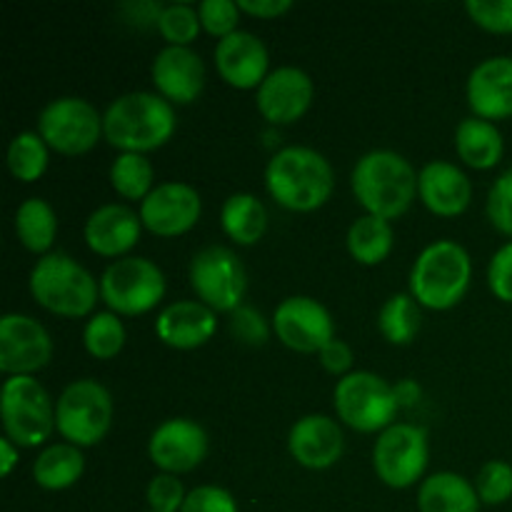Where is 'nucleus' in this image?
<instances>
[{
    "mask_svg": "<svg viewBox=\"0 0 512 512\" xmlns=\"http://www.w3.org/2000/svg\"><path fill=\"white\" fill-rule=\"evenodd\" d=\"M165 295V275L153 260H115L100 278V298L115 315H143L153 310Z\"/></svg>",
    "mask_w": 512,
    "mask_h": 512,
    "instance_id": "nucleus-9",
    "label": "nucleus"
},
{
    "mask_svg": "<svg viewBox=\"0 0 512 512\" xmlns=\"http://www.w3.org/2000/svg\"><path fill=\"white\" fill-rule=\"evenodd\" d=\"M85 470V458L78 445L55 443L40 450L33 463V478L45 490H65L80 480Z\"/></svg>",
    "mask_w": 512,
    "mask_h": 512,
    "instance_id": "nucleus-28",
    "label": "nucleus"
},
{
    "mask_svg": "<svg viewBox=\"0 0 512 512\" xmlns=\"http://www.w3.org/2000/svg\"><path fill=\"white\" fill-rule=\"evenodd\" d=\"M5 438L18 448H38L55 430V405L33 375H10L0 390Z\"/></svg>",
    "mask_w": 512,
    "mask_h": 512,
    "instance_id": "nucleus-6",
    "label": "nucleus"
},
{
    "mask_svg": "<svg viewBox=\"0 0 512 512\" xmlns=\"http://www.w3.org/2000/svg\"><path fill=\"white\" fill-rule=\"evenodd\" d=\"M455 150H458L460 160L468 163L470 168H495L505 150L503 133L495 123L473 115V118H465L455 130Z\"/></svg>",
    "mask_w": 512,
    "mask_h": 512,
    "instance_id": "nucleus-26",
    "label": "nucleus"
},
{
    "mask_svg": "<svg viewBox=\"0 0 512 512\" xmlns=\"http://www.w3.org/2000/svg\"><path fill=\"white\" fill-rule=\"evenodd\" d=\"M273 330L283 345L298 353H320L335 338L333 315L308 295L285 298L273 313Z\"/></svg>",
    "mask_w": 512,
    "mask_h": 512,
    "instance_id": "nucleus-13",
    "label": "nucleus"
},
{
    "mask_svg": "<svg viewBox=\"0 0 512 512\" xmlns=\"http://www.w3.org/2000/svg\"><path fill=\"white\" fill-rule=\"evenodd\" d=\"M38 133L48 148L63 155H83L103 135V118L85 98L65 95L55 98L40 110Z\"/></svg>",
    "mask_w": 512,
    "mask_h": 512,
    "instance_id": "nucleus-11",
    "label": "nucleus"
},
{
    "mask_svg": "<svg viewBox=\"0 0 512 512\" xmlns=\"http://www.w3.org/2000/svg\"><path fill=\"white\" fill-rule=\"evenodd\" d=\"M418 193L425 208L435 215L453 218L468 210L473 198V185L470 178L448 160H430L418 178Z\"/></svg>",
    "mask_w": 512,
    "mask_h": 512,
    "instance_id": "nucleus-24",
    "label": "nucleus"
},
{
    "mask_svg": "<svg viewBox=\"0 0 512 512\" xmlns=\"http://www.w3.org/2000/svg\"><path fill=\"white\" fill-rule=\"evenodd\" d=\"M238 8L255 18H280L293 8V0H238Z\"/></svg>",
    "mask_w": 512,
    "mask_h": 512,
    "instance_id": "nucleus-45",
    "label": "nucleus"
},
{
    "mask_svg": "<svg viewBox=\"0 0 512 512\" xmlns=\"http://www.w3.org/2000/svg\"><path fill=\"white\" fill-rule=\"evenodd\" d=\"M313 80L295 65L270 70L258 88V110L265 120L275 125H288L303 118L313 103Z\"/></svg>",
    "mask_w": 512,
    "mask_h": 512,
    "instance_id": "nucleus-17",
    "label": "nucleus"
},
{
    "mask_svg": "<svg viewBox=\"0 0 512 512\" xmlns=\"http://www.w3.org/2000/svg\"><path fill=\"white\" fill-rule=\"evenodd\" d=\"M393 225L378 215H363L348 230V250L358 263L378 265L393 250Z\"/></svg>",
    "mask_w": 512,
    "mask_h": 512,
    "instance_id": "nucleus-30",
    "label": "nucleus"
},
{
    "mask_svg": "<svg viewBox=\"0 0 512 512\" xmlns=\"http://www.w3.org/2000/svg\"><path fill=\"white\" fill-rule=\"evenodd\" d=\"M465 10L490 33H512V0H468Z\"/></svg>",
    "mask_w": 512,
    "mask_h": 512,
    "instance_id": "nucleus-38",
    "label": "nucleus"
},
{
    "mask_svg": "<svg viewBox=\"0 0 512 512\" xmlns=\"http://www.w3.org/2000/svg\"><path fill=\"white\" fill-rule=\"evenodd\" d=\"M335 410L345 425L358 433H383L398 415V390L380 375L358 370L335 385Z\"/></svg>",
    "mask_w": 512,
    "mask_h": 512,
    "instance_id": "nucleus-7",
    "label": "nucleus"
},
{
    "mask_svg": "<svg viewBox=\"0 0 512 512\" xmlns=\"http://www.w3.org/2000/svg\"><path fill=\"white\" fill-rule=\"evenodd\" d=\"M320 365H323L328 373L333 375H348V370L353 368V350L345 340L333 338L323 350H320Z\"/></svg>",
    "mask_w": 512,
    "mask_h": 512,
    "instance_id": "nucleus-44",
    "label": "nucleus"
},
{
    "mask_svg": "<svg viewBox=\"0 0 512 512\" xmlns=\"http://www.w3.org/2000/svg\"><path fill=\"white\" fill-rule=\"evenodd\" d=\"M218 330V315L200 300H180L160 310L155 333L175 350H193L208 343Z\"/></svg>",
    "mask_w": 512,
    "mask_h": 512,
    "instance_id": "nucleus-23",
    "label": "nucleus"
},
{
    "mask_svg": "<svg viewBox=\"0 0 512 512\" xmlns=\"http://www.w3.org/2000/svg\"><path fill=\"white\" fill-rule=\"evenodd\" d=\"M8 168L23 183H33L48 170V143L40 138V133L25 130L10 140Z\"/></svg>",
    "mask_w": 512,
    "mask_h": 512,
    "instance_id": "nucleus-33",
    "label": "nucleus"
},
{
    "mask_svg": "<svg viewBox=\"0 0 512 512\" xmlns=\"http://www.w3.org/2000/svg\"><path fill=\"white\" fill-rule=\"evenodd\" d=\"M418 178L413 165L395 150H370L355 163L350 185L368 215L393 220L413 205Z\"/></svg>",
    "mask_w": 512,
    "mask_h": 512,
    "instance_id": "nucleus-3",
    "label": "nucleus"
},
{
    "mask_svg": "<svg viewBox=\"0 0 512 512\" xmlns=\"http://www.w3.org/2000/svg\"><path fill=\"white\" fill-rule=\"evenodd\" d=\"M198 13L203 28L208 30L210 35H215V38L223 40L238 30L240 8L233 0H203V3L198 5Z\"/></svg>",
    "mask_w": 512,
    "mask_h": 512,
    "instance_id": "nucleus-37",
    "label": "nucleus"
},
{
    "mask_svg": "<svg viewBox=\"0 0 512 512\" xmlns=\"http://www.w3.org/2000/svg\"><path fill=\"white\" fill-rule=\"evenodd\" d=\"M468 103L483 120H503L512 115V58L495 55L475 65L468 78Z\"/></svg>",
    "mask_w": 512,
    "mask_h": 512,
    "instance_id": "nucleus-21",
    "label": "nucleus"
},
{
    "mask_svg": "<svg viewBox=\"0 0 512 512\" xmlns=\"http://www.w3.org/2000/svg\"><path fill=\"white\" fill-rule=\"evenodd\" d=\"M185 498H188V493H185L178 475L160 473L150 480L148 505L153 512H180L183 510Z\"/></svg>",
    "mask_w": 512,
    "mask_h": 512,
    "instance_id": "nucleus-39",
    "label": "nucleus"
},
{
    "mask_svg": "<svg viewBox=\"0 0 512 512\" xmlns=\"http://www.w3.org/2000/svg\"><path fill=\"white\" fill-rule=\"evenodd\" d=\"M203 213L200 193L188 183L170 180L153 188V193L140 203V220L143 228L160 238H175L193 228Z\"/></svg>",
    "mask_w": 512,
    "mask_h": 512,
    "instance_id": "nucleus-15",
    "label": "nucleus"
},
{
    "mask_svg": "<svg viewBox=\"0 0 512 512\" xmlns=\"http://www.w3.org/2000/svg\"><path fill=\"white\" fill-rule=\"evenodd\" d=\"M30 295L40 308L65 318H83L95 308L100 285L70 255L48 253L30 270Z\"/></svg>",
    "mask_w": 512,
    "mask_h": 512,
    "instance_id": "nucleus-5",
    "label": "nucleus"
},
{
    "mask_svg": "<svg viewBox=\"0 0 512 512\" xmlns=\"http://www.w3.org/2000/svg\"><path fill=\"white\" fill-rule=\"evenodd\" d=\"M15 233L30 253L45 255L58 235V218L43 198H28L15 213Z\"/></svg>",
    "mask_w": 512,
    "mask_h": 512,
    "instance_id": "nucleus-29",
    "label": "nucleus"
},
{
    "mask_svg": "<svg viewBox=\"0 0 512 512\" xmlns=\"http://www.w3.org/2000/svg\"><path fill=\"white\" fill-rule=\"evenodd\" d=\"M488 285L495 298L503 300V303H512V243L503 245L490 260Z\"/></svg>",
    "mask_w": 512,
    "mask_h": 512,
    "instance_id": "nucleus-43",
    "label": "nucleus"
},
{
    "mask_svg": "<svg viewBox=\"0 0 512 512\" xmlns=\"http://www.w3.org/2000/svg\"><path fill=\"white\" fill-rule=\"evenodd\" d=\"M265 188L270 198L295 213H310L333 195L335 173L323 153L305 145L280 148L265 165Z\"/></svg>",
    "mask_w": 512,
    "mask_h": 512,
    "instance_id": "nucleus-1",
    "label": "nucleus"
},
{
    "mask_svg": "<svg viewBox=\"0 0 512 512\" xmlns=\"http://www.w3.org/2000/svg\"><path fill=\"white\" fill-rule=\"evenodd\" d=\"M420 512H480V495L458 473H435L418 493Z\"/></svg>",
    "mask_w": 512,
    "mask_h": 512,
    "instance_id": "nucleus-25",
    "label": "nucleus"
},
{
    "mask_svg": "<svg viewBox=\"0 0 512 512\" xmlns=\"http://www.w3.org/2000/svg\"><path fill=\"white\" fill-rule=\"evenodd\" d=\"M288 450L303 468H333L345 450V435L328 415H305L290 428Z\"/></svg>",
    "mask_w": 512,
    "mask_h": 512,
    "instance_id": "nucleus-20",
    "label": "nucleus"
},
{
    "mask_svg": "<svg viewBox=\"0 0 512 512\" xmlns=\"http://www.w3.org/2000/svg\"><path fill=\"white\" fill-rule=\"evenodd\" d=\"M180 512H238V503L225 488L200 485V488L190 490Z\"/></svg>",
    "mask_w": 512,
    "mask_h": 512,
    "instance_id": "nucleus-42",
    "label": "nucleus"
},
{
    "mask_svg": "<svg viewBox=\"0 0 512 512\" xmlns=\"http://www.w3.org/2000/svg\"><path fill=\"white\" fill-rule=\"evenodd\" d=\"M175 110L160 93L133 90L115 98L103 113V138L120 153H148L175 133Z\"/></svg>",
    "mask_w": 512,
    "mask_h": 512,
    "instance_id": "nucleus-2",
    "label": "nucleus"
},
{
    "mask_svg": "<svg viewBox=\"0 0 512 512\" xmlns=\"http://www.w3.org/2000/svg\"><path fill=\"white\" fill-rule=\"evenodd\" d=\"M150 512H153V510H150Z\"/></svg>",
    "mask_w": 512,
    "mask_h": 512,
    "instance_id": "nucleus-47",
    "label": "nucleus"
},
{
    "mask_svg": "<svg viewBox=\"0 0 512 512\" xmlns=\"http://www.w3.org/2000/svg\"><path fill=\"white\" fill-rule=\"evenodd\" d=\"M488 218L500 233L512 238V168L505 170L488 193Z\"/></svg>",
    "mask_w": 512,
    "mask_h": 512,
    "instance_id": "nucleus-40",
    "label": "nucleus"
},
{
    "mask_svg": "<svg viewBox=\"0 0 512 512\" xmlns=\"http://www.w3.org/2000/svg\"><path fill=\"white\" fill-rule=\"evenodd\" d=\"M53 358L48 330L30 315L8 313L0 320V370L5 375H33Z\"/></svg>",
    "mask_w": 512,
    "mask_h": 512,
    "instance_id": "nucleus-14",
    "label": "nucleus"
},
{
    "mask_svg": "<svg viewBox=\"0 0 512 512\" xmlns=\"http://www.w3.org/2000/svg\"><path fill=\"white\" fill-rule=\"evenodd\" d=\"M190 285L200 303L215 313H235L243 305L245 268L238 255L225 245H208L190 260Z\"/></svg>",
    "mask_w": 512,
    "mask_h": 512,
    "instance_id": "nucleus-10",
    "label": "nucleus"
},
{
    "mask_svg": "<svg viewBox=\"0 0 512 512\" xmlns=\"http://www.w3.org/2000/svg\"><path fill=\"white\" fill-rule=\"evenodd\" d=\"M113 423V398L98 380H75L55 403V430L65 443L90 448L108 435Z\"/></svg>",
    "mask_w": 512,
    "mask_h": 512,
    "instance_id": "nucleus-8",
    "label": "nucleus"
},
{
    "mask_svg": "<svg viewBox=\"0 0 512 512\" xmlns=\"http://www.w3.org/2000/svg\"><path fill=\"white\" fill-rule=\"evenodd\" d=\"M153 85L170 103H193L205 85V63L193 48L165 45L153 60Z\"/></svg>",
    "mask_w": 512,
    "mask_h": 512,
    "instance_id": "nucleus-19",
    "label": "nucleus"
},
{
    "mask_svg": "<svg viewBox=\"0 0 512 512\" xmlns=\"http://www.w3.org/2000/svg\"><path fill=\"white\" fill-rule=\"evenodd\" d=\"M268 63V48L250 30H235L215 45V68L220 78L233 88H260L268 78Z\"/></svg>",
    "mask_w": 512,
    "mask_h": 512,
    "instance_id": "nucleus-18",
    "label": "nucleus"
},
{
    "mask_svg": "<svg viewBox=\"0 0 512 512\" xmlns=\"http://www.w3.org/2000/svg\"><path fill=\"white\" fill-rule=\"evenodd\" d=\"M140 228H143L140 213L130 210L128 205L108 203L88 215L83 233L93 253L103 258H120L130 248H135L140 240Z\"/></svg>",
    "mask_w": 512,
    "mask_h": 512,
    "instance_id": "nucleus-22",
    "label": "nucleus"
},
{
    "mask_svg": "<svg viewBox=\"0 0 512 512\" xmlns=\"http://www.w3.org/2000/svg\"><path fill=\"white\" fill-rule=\"evenodd\" d=\"M153 165L143 153H120L110 165V185L115 193L143 203L153 193Z\"/></svg>",
    "mask_w": 512,
    "mask_h": 512,
    "instance_id": "nucleus-32",
    "label": "nucleus"
},
{
    "mask_svg": "<svg viewBox=\"0 0 512 512\" xmlns=\"http://www.w3.org/2000/svg\"><path fill=\"white\" fill-rule=\"evenodd\" d=\"M148 455L163 473H190L208 455V435L195 420L170 418L150 435Z\"/></svg>",
    "mask_w": 512,
    "mask_h": 512,
    "instance_id": "nucleus-16",
    "label": "nucleus"
},
{
    "mask_svg": "<svg viewBox=\"0 0 512 512\" xmlns=\"http://www.w3.org/2000/svg\"><path fill=\"white\" fill-rule=\"evenodd\" d=\"M220 225L238 245H255L268 230V210L253 193H233L220 210Z\"/></svg>",
    "mask_w": 512,
    "mask_h": 512,
    "instance_id": "nucleus-27",
    "label": "nucleus"
},
{
    "mask_svg": "<svg viewBox=\"0 0 512 512\" xmlns=\"http://www.w3.org/2000/svg\"><path fill=\"white\" fill-rule=\"evenodd\" d=\"M15 465H18V445L10 438H3L0 440V475L8 478Z\"/></svg>",
    "mask_w": 512,
    "mask_h": 512,
    "instance_id": "nucleus-46",
    "label": "nucleus"
},
{
    "mask_svg": "<svg viewBox=\"0 0 512 512\" xmlns=\"http://www.w3.org/2000/svg\"><path fill=\"white\" fill-rule=\"evenodd\" d=\"M428 455V433L423 428L393 423L375 440L373 468L385 485L403 490L423 478Z\"/></svg>",
    "mask_w": 512,
    "mask_h": 512,
    "instance_id": "nucleus-12",
    "label": "nucleus"
},
{
    "mask_svg": "<svg viewBox=\"0 0 512 512\" xmlns=\"http://www.w3.org/2000/svg\"><path fill=\"white\" fill-rule=\"evenodd\" d=\"M423 325V313H420V303L408 293H398L380 308L378 328L383 338L393 345H408L413 343L415 335L420 333Z\"/></svg>",
    "mask_w": 512,
    "mask_h": 512,
    "instance_id": "nucleus-31",
    "label": "nucleus"
},
{
    "mask_svg": "<svg viewBox=\"0 0 512 512\" xmlns=\"http://www.w3.org/2000/svg\"><path fill=\"white\" fill-rule=\"evenodd\" d=\"M158 30L168 45H183V48H190L195 38L200 33V13L198 8L188 3H170L163 5L158 15Z\"/></svg>",
    "mask_w": 512,
    "mask_h": 512,
    "instance_id": "nucleus-35",
    "label": "nucleus"
},
{
    "mask_svg": "<svg viewBox=\"0 0 512 512\" xmlns=\"http://www.w3.org/2000/svg\"><path fill=\"white\" fill-rule=\"evenodd\" d=\"M473 263L468 250L455 240L430 243L410 270V295L423 308L450 310L468 293Z\"/></svg>",
    "mask_w": 512,
    "mask_h": 512,
    "instance_id": "nucleus-4",
    "label": "nucleus"
},
{
    "mask_svg": "<svg viewBox=\"0 0 512 512\" xmlns=\"http://www.w3.org/2000/svg\"><path fill=\"white\" fill-rule=\"evenodd\" d=\"M230 333L245 345H263L270 338V325L258 310L240 305L235 313H230Z\"/></svg>",
    "mask_w": 512,
    "mask_h": 512,
    "instance_id": "nucleus-41",
    "label": "nucleus"
},
{
    "mask_svg": "<svg viewBox=\"0 0 512 512\" xmlns=\"http://www.w3.org/2000/svg\"><path fill=\"white\" fill-rule=\"evenodd\" d=\"M475 490L480 495V503L503 505L512 498V465L505 460H490L480 468Z\"/></svg>",
    "mask_w": 512,
    "mask_h": 512,
    "instance_id": "nucleus-36",
    "label": "nucleus"
},
{
    "mask_svg": "<svg viewBox=\"0 0 512 512\" xmlns=\"http://www.w3.org/2000/svg\"><path fill=\"white\" fill-rule=\"evenodd\" d=\"M83 345L93 358L98 360L115 358L125 345V325L120 323V315H115L113 310L95 313L93 318L85 323Z\"/></svg>",
    "mask_w": 512,
    "mask_h": 512,
    "instance_id": "nucleus-34",
    "label": "nucleus"
}]
</instances>
